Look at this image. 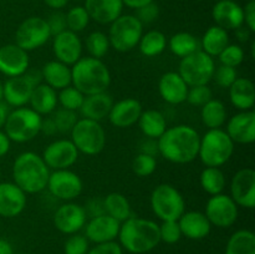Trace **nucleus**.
Here are the masks:
<instances>
[{
	"label": "nucleus",
	"instance_id": "a878e982",
	"mask_svg": "<svg viewBox=\"0 0 255 254\" xmlns=\"http://www.w3.org/2000/svg\"><path fill=\"white\" fill-rule=\"evenodd\" d=\"M84 7L90 19L99 24H111L121 16L124 2L122 0H86Z\"/></svg>",
	"mask_w": 255,
	"mask_h": 254
},
{
	"label": "nucleus",
	"instance_id": "052dcab7",
	"mask_svg": "<svg viewBox=\"0 0 255 254\" xmlns=\"http://www.w3.org/2000/svg\"><path fill=\"white\" fill-rule=\"evenodd\" d=\"M44 1L51 9H61V7L66 6L69 0H44Z\"/></svg>",
	"mask_w": 255,
	"mask_h": 254
},
{
	"label": "nucleus",
	"instance_id": "49530a36",
	"mask_svg": "<svg viewBox=\"0 0 255 254\" xmlns=\"http://www.w3.org/2000/svg\"><path fill=\"white\" fill-rule=\"evenodd\" d=\"M213 94L208 85H199V86H192L188 89V94H187V100L189 104L193 106L202 107L211 101Z\"/></svg>",
	"mask_w": 255,
	"mask_h": 254
},
{
	"label": "nucleus",
	"instance_id": "c85d7f7f",
	"mask_svg": "<svg viewBox=\"0 0 255 254\" xmlns=\"http://www.w3.org/2000/svg\"><path fill=\"white\" fill-rule=\"evenodd\" d=\"M229 100L236 109L241 111L253 110L255 105V87L252 80L237 77L229 87Z\"/></svg>",
	"mask_w": 255,
	"mask_h": 254
},
{
	"label": "nucleus",
	"instance_id": "4be33fe9",
	"mask_svg": "<svg viewBox=\"0 0 255 254\" xmlns=\"http://www.w3.org/2000/svg\"><path fill=\"white\" fill-rule=\"evenodd\" d=\"M26 207V193L14 182L0 183V216L12 218Z\"/></svg>",
	"mask_w": 255,
	"mask_h": 254
},
{
	"label": "nucleus",
	"instance_id": "6e6d98bb",
	"mask_svg": "<svg viewBox=\"0 0 255 254\" xmlns=\"http://www.w3.org/2000/svg\"><path fill=\"white\" fill-rule=\"evenodd\" d=\"M40 132H44V133L49 134V136H52L57 132L56 126H55L54 121H52L51 117H47L46 120H42L41 121V129Z\"/></svg>",
	"mask_w": 255,
	"mask_h": 254
},
{
	"label": "nucleus",
	"instance_id": "f03ea898",
	"mask_svg": "<svg viewBox=\"0 0 255 254\" xmlns=\"http://www.w3.org/2000/svg\"><path fill=\"white\" fill-rule=\"evenodd\" d=\"M119 239L121 246L129 253H147L156 248L161 242L159 226L149 219L129 217L121 223Z\"/></svg>",
	"mask_w": 255,
	"mask_h": 254
},
{
	"label": "nucleus",
	"instance_id": "7ed1b4c3",
	"mask_svg": "<svg viewBox=\"0 0 255 254\" xmlns=\"http://www.w3.org/2000/svg\"><path fill=\"white\" fill-rule=\"evenodd\" d=\"M50 169L41 156L35 152H22L12 164V179L25 193L44 191L49 181Z\"/></svg>",
	"mask_w": 255,
	"mask_h": 254
},
{
	"label": "nucleus",
	"instance_id": "6e6552de",
	"mask_svg": "<svg viewBox=\"0 0 255 254\" xmlns=\"http://www.w3.org/2000/svg\"><path fill=\"white\" fill-rule=\"evenodd\" d=\"M151 208L162 222L178 221L186 212V202L176 187L162 183L152 191Z\"/></svg>",
	"mask_w": 255,
	"mask_h": 254
},
{
	"label": "nucleus",
	"instance_id": "cd10ccee",
	"mask_svg": "<svg viewBox=\"0 0 255 254\" xmlns=\"http://www.w3.org/2000/svg\"><path fill=\"white\" fill-rule=\"evenodd\" d=\"M114 104V99L107 92L87 95V96H85L80 111H81L84 119L100 122L101 120L109 117V114Z\"/></svg>",
	"mask_w": 255,
	"mask_h": 254
},
{
	"label": "nucleus",
	"instance_id": "72a5a7b5",
	"mask_svg": "<svg viewBox=\"0 0 255 254\" xmlns=\"http://www.w3.org/2000/svg\"><path fill=\"white\" fill-rule=\"evenodd\" d=\"M102 202H104L105 213L119 221L120 223L132 217L131 204L124 194L119 192H112L107 194Z\"/></svg>",
	"mask_w": 255,
	"mask_h": 254
},
{
	"label": "nucleus",
	"instance_id": "c03bdc74",
	"mask_svg": "<svg viewBox=\"0 0 255 254\" xmlns=\"http://www.w3.org/2000/svg\"><path fill=\"white\" fill-rule=\"evenodd\" d=\"M157 161L154 156L147 153H139L132 162V169L138 177H148L156 171Z\"/></svg>",
	"mask_w": 255,
	"mask_h": 254
},
{
	"label": "nucleus",
	"instance_id": "0e129e2a",
	"mask_svg": "<svg viewBox=\"0 0 255 254\" xmlns=\"http://www.w3.org/2000/svg\"><path fill=\"white\" fill-rule=\"evenodd\" d=\"M0 101H2V84L0 81Z\"/></svg>",
	"mask_w": 255,
	"mask_h": 254
},
{
	"label": "nucleus",
	"instance_id": "aec40b11",
	"mask_svg": "<svg viewBox=\"0 0 255 254\" xmlns=\"http://www.w3.org/2000/svg\"><path fill=\"white\" fill-rule=\"evenodd\" d=\"M226 132L234 143L251 144L255 141V112L241 111L227 122Z\"/></svg>",
	"mask_w": 255,
	"mask_h": 254
},
{
	"label": "nucleus",
	"instance_id": "9b49d317",
	"mask_svg": "<svg viewBox=\"0 0 255 254\" xmlns=\"http://www.w3.org/2000/svg\"><path fill=\"white\" fill-rule=\"evenodd\" d=\"M41 72L26 71L21 76L9 77L2 84V99L9 106L24 107L36 85L41 84Z\"/></svg>",
	"mask_w": 255,
	"mask_h": 254
},
{
	"label": "nucleus",
	"instance_id": "c9c22d12",
	"mask_svg": "<svg viewBox=\"0 0 255 254\" xmlns=\"http://www.w3.org/2000/svg\"><path fill=\"white\" fill-rule=\"evenodd\" d=\"M226 254H255V234L247 229L237 231L227 243Z\"/></svg>",
	"mask_w": 255,
	"mask_h": 254
},
{
	"label": "nucleus",
	"instance_id": "e433bc0d",
	"mask_svg": "<svg viewBox=\"0 0 255 254\" xmlns=\"http://www.w3.org/2000/svg\"><path fill=\"white\" fill-rule=\"evenodd\" d=\"M168 46L176 56L183 59V57L201 50V42L194 35L189 34V32H177L169 39Z\"/></svg>",
	"mask_w": 255,
	"mask_h": 254
},
{
	"label": "nucleus",
	"instance_id": "5701e85b",
	"mask_svg": "<svg viewBox=\"0 0 255 254\" xmlns=\"http://www.w3.org/2000/svg\"><path fill=\"white\" fill-rule=\"evenodd\" d=\"M142 105L136 99H124L115 102L109 114L111 125L119 128H127L137 124L142 114Z\"/></svg>",
	"mask_w": 255,
	"mask_h": 254
},
{
	"label": "nucleus",
	"instance_id": "79ce46f5",
	"mask_svg": "<svg viewBox=\"0 0 255 254\" xmlns=\"http://www.w3.org/2000/svg\"><path fill=\"white\" fill-rule=\"evenodd\" d=\"M65 15H66L67 30H70V31L76 32L77 34V32L86 29V26L89 25L90 16L84 6L72 7Z\"/></svg>",
	"mask_w": 255,
	"mask_h": 254
},
{
	"label": "nucleus",
	"instance_id": "7c9ffc66",
	"mask_svg": "<svg viewBox=\"0 0 255 254\" xmlns=\"http://www.w3.org/2000/svg\"><path fill=\"white\" fill-rule=\"evenodd\" d=\"M40 72L45 84L54 90H62L71 85V67L57 60L46 62Z\"/></svg>",
	"mask_w": 255,
	"mask_h": 254
},
{
	"label": "nucleus",
	"instance_id": "bf43d9fd",
	"mask_svg": "<svg viewBox=\"0 0 255 254\" xmlns=\"http://www.w3.org/2000/svg\"><path fill=\"white\" fill-rule=\"evenodd\" d=\"M9 114V105L6 102L0 101V128H2L5 126V122H6Z\"/></svg>",
	"mask_w": 255,
	"mask_h": 254
},
{
	"label": "nucleus",
	"instance_id": "ddd939ff",
	"mask_svg": "<svg viewBox=\"0 0 255 254\" xmlns=\"http://www.w3.org/2000/svg\"><path fill=\"white\" fill-rule=\"evenodd\" d=\"M204 214L212 226L229 228L238 219V206L228 194H216L207 202Z\"/></svg>",
	"mask_w": 255,
	"mask_h": 254
},
{
	"label": "nucleus",
	"instance_id": "f704fd0d",
	"mask_svg": "<svg viewBox=\"0 0 255 254\" xmlns=\"http://www.w3.org/2000/svg\"><path fill=\"white\" fill-rule=\"evenodd\" d=\"M201 117L202 122L209 129L222 128V126L228 120V115H227V109L224 104L221 100L214 99H212L204 106H202Z\"/></svg>",
	"mask_w": 255,
	"mask_h": 254
},
{
	"label": "nucleus",
	"instance_id": "473e14b6",
	"mask_svg": "<svg viewBox=\"0 0 255 254\" xmlns=\"http://www.w3.org/2000/svg\"><path fill=\"white\" fill-rule=\"evenodd\" d=\"M202 51L206 52L211 57H216L228 46L229 35L227 30L223 27L214 25L211 26L206 32L201 41Z\"/></svg>",
	"mask_w": 255,
	"mask_h": 254
},
{
	"label": "nucleus",
	"instance_id": "2eb2a0df",
	"mask_svg": "<svg viewBox=\"0 0 255 254\" xmlns=\"http://www.w3.org/2000/svg\"><path fill=\"white\" fill-rule=\"evenodd\" d=\"M42 159L49 169H69L76 163L79 158V151L71 139H56L47 144L42 152Z\"/></svg>",
	"mask_w": 255,
	"mask_h": 254
},
{
	"label": "nucleus",
	"instance_id": "4c0bfd02",
	"mask_svg": "<svg viewBox=\"0 0 255 254\" xmlns=\"http://www.w3.org/2000/svg\"><path fill=\"white\" fill-rule=\"evenodd\" d=\"M139 51L147 57H154L161 55L167 47V39L163 32L158 30H151L142 35L138 42Z\"/></svg>",
	"mask_w": 255,
	"mask_h": 254
},
{
	"label": "nucleus",
	"instance_id": "c756f323",
	"mask_svg": "<svg viewBox=\"0 0 255 254\" xmlns=\"http://www.w3.org/2000/svg\"><path fill=\"white\" fill-rule=\"evenodd\" d=\"M30 109L39 115H50L56 110L57 94L56 90L46 84H39L34 87L29 100Z\"/></svg>",
	"mask_w": 255,
	"mask_h": 254
},
{
	"label": "nucleus",
	"instance_id": "13d9d810",
	"mask_svg": "<svg viewBox=\"0 0 255 254\" xmlns=\"http://www.w3.org/2000/svg\"><path fill=\"white\" fill-rule=\"evenodd\" d=\"M124 5L131 7V9H139V7L144 6L147 4H151L153 2V0H122Z\"/></svg>",
	"mask_w": 255,
	"mask_h": 254
},
{
	"label": "nucleus",
	"instance_id": "5fc2aeb1",
	"mask_svg": "<svg viewBox=\"0 0 255 254\" xmlns=\"http://www.w3.org/2000/svg\"><path fill=\"white\" fill-rule=\"evenodd\" d=\"M244 10V22L252 32L255 31V1L251 0Z\"/></svg>",
	"mask_w": 255,
	"mask_h": 254
},
{
	"label": "nucleus",
	"instance_id": "774afa93",
	"mask_svg": "<svg viewBox=\"0 0 255 254\" xmlns=\"http://www.w3.org/2000/svg\"><path fill=\"white\" fill-rule=\"evenodd\" d=\"M249 1H251V0H249Z\"/></svg>",
	"mask_w": 255,
	"mask_h": 254
},
{
	"label": "nucleus",
	"instance_id": "1a4fd4ad",
	"mask_svg": "<svg viewBox=\"0 0 255 254\" xmlns=\"http://www.w3.org/2000/svg\"><path fill=\"white\" fill-rule=\"evenodd\" d=\"M143 35V25L134 15H121L111 22L109 40L116 51L127 52L138 45Z\"/></svg>",
	"mask_w": 255,
	"mask_h": 254
},
{
	"label": "nucleus",
	"instance_id": "dca6fc26",
	"mask_svg": "<svg viewBox=\"0 0 255 254\" xmlns=\"http://www.w3.org/2000/svg\"><path fill=\"white\" fill-rule=\"evenodd\" d=\"M231 197L238 207L253 209L255 206V171L239 169L231 182Z\"/></svg>",
	"mask_w": 255,
	"mask_h": 254
},
{
	"label": "nucleus",
	"instance_id": "f3484780",
	"mask_svg": "<svg viewBox=\"0 0 255 254\" xmlns=\"http://www.w3.org/2000/svg\"><path fill=\"white\" fill-rule=\"evenodd\" d=\"M86 209L76 203H65L56 209L54 224L64 234H75L86 224Z\"/></svg>",
	"mask_w": 255,
	"mask_h": 254
},
{
	"label": "nucleus",
	"instance_id": "4d7b16f0",
	"mask_svg": "<svg viewBox=\"0 0 255 254\" xmlns=\"http://www.w3.org/2000/svg\"><path fill=\"white\" fill-rule=\"evenodd\" d=\"M10 142L11 141H10L9 137L5 134V132L0 131V158H1V157H4L5 154L9 152Z\"/></svg>",
	"mask_w": 255,
	"mask_h": 254
},
{
	"label": "nucleus",
	"instance_id": "f8f14e48",
	"mask_svg": "<svg viewBox=\"0 0 255 254\" xmlns=\"http://www.w3.org/2000/svg\"><path fill=\"white\" fill-rule=\"evenodd\" d=\"M51 37L46 20L39 16L27 17L15 32V44L25 51H32L46 44Z\"/></svg>",
	"mask_w": 255,
	"mask_h": 254
},
{
	"label": "nucleus",
	"instance_id": "f257e3e1",
	"mask_svg": "<svg viewBox=\"0 0 255 254\" xmlns=\"http://www.w3.org/2000/svg\"><path fill=\"white\" fill-rule=\"evenodd\" d=\"M201 136L187 125L169 127L157 139L158 153L172 163H189L198 157Z\"/></svg>",
	"mask_w": 255,
	"mask_h": 254
},
{
	"label": "nucleus",
	"instance_id": "a18cd8bd",
	"mask_svg": "<svg viewBox=\"0 0 255 254\" xmlns=\"http://www.w3.org/2000/svg\"><path fill=\"white\" fill-rule=\"evenodd\" d=\"M221 65L231 67H238L244 61V50L241 45L228 44V46L218 55Z\"/></svg>",
	"mask_w": 255,
	"mask_h": 254
},
{
	"label": "nucleus",
	"instance_id": "864d4df0",
	"mask_svg": "<svg viewBox=\"0 0 255 254\" xmlns=\"http://www.w3.org/2000/svg\"><path fill=\"white\" fill-rule=\"evenodd\" d=\"M86 254H122V248L116 242H107L96 244V247L90 249Z\"/></svg>",
	"mask_w": 255,
	"mask_h": 254
},
{
	"label": "nucleus",
	"instance_id": "b1692460",
	"mask_svg": "<svg viewBox=\"0 0 255 254\" xmlns=\"http://www.w3.org/2000/svg\"><path fill=\"white\" fill-rule=\"evenodd\" d=\"M212 16L218 26L224 30H237L244 24V10L232 0H221L212 10Z\"/></svg>",
	"mask_w": 255,
	"mask_h": 254
},
{
	"label": "nucleus",
	"instance_id": "0eeeda50",
	"mask_svg": "<svg viewBox=\"0 0 255 254\" xmlns=\"http://www.w3.org/2000/svg\"><path fill=\"white\" fill-rule=\"evenodd\" d=\"M70 133L77 151L86 156H96L106 146V132L101 124L94 120H77Z\"/></svg>",
	"mask_w": 255,
	"mask_h": 254
},
{
	"label": "nucleus",
	"instance_id": "20e7f679",
	"mask_svg": "<svg viewBox=\"0 0 255 254\" xmlns=\"http://www.w3.org/2000/svg\"><path fill=\"white\" fill-rule=\"evenodd\" d=\"M71 84L85 96L106 92L111 84V72L102 60L81 57L71 67Z\"/></svg>",
	"mask_w": 255,
	"mask_h": 254
},
{
	"label": "nucleus",
	"instance_id": "338daca9",
	"mask_svg": "<svg viewBox=\"0 0 255 254\" xmlns=\"http://www.w3.org/2000/svg\"><path fill=\"white\" fill-rule=\"evenodd\" d=\"M20 254H25V253H20Z\"/></svg>",
	"mask_w": 255,
	"mask_h": 254
},
{
	"label": "nucleus",
	"instance_id": "603ef678",
	"mask_svg": "<svg viewBox=\"0 0 255 254\" xmlns=\"http://www.w3.org/2000/svg\"><path fill=\"white\" fill-rule=\"evenodd\" d=\"M158 14H159L158 6H157L154 2H151V4H147L144 5V6L137 9V15H134V16L142 22V25H143V24H151V22H153L154 20L158 17Z\"/></svg>",
	"mask_w": 255,
	"mask_h": 254
},
{
	"label": "nucleus",
	"instance_id": "3c124183",
	"mask_svg": "<svg viewBox=\"0 0 255 254\" xmlns=\"http://www.w3.org/2000/svg\"><path fill=\"white\" fill-rule=\"evenodd\" d=\"M47 25H49L50 34L51 36H56V35L61 34L62 31L67 30L66 25V15L62 14V12H54V14L50 15L49 19L46 20Z\"/></svg>",
	"mask_w": 255,
	"mask_h": 254
},
{
	"label": "nucleus",
	"instance_id": "e2e57ef3",
	"mask_svg": "<svg viewBox=\"0 0 255 254\" xmlns=\"http://www.w3.org/2000/svg\"><path fill=\"white\" fill-rule=\"evenodd\" d=\"M251 30L249 29H243V26H241L239 29H237V34H238L239 39L242 40V41H247V40L249 39V36H251Z\"/></svg>",
	"mask_w": 255,
	"mask_h": 254
},
{
	"label": "nucleus",
	"instance_id": "39448f33",
	"mask_svg": "<svg viewBox=\"0 0 255 254\" xmlns=\"http://www.w3.org/2000/svg\"><path fill=\"white\" fill-rule=\"evenodd\" d=\"M234 144L224 129H209L201 137L198 157L206 167H221L233 156Z\"/></svg>",
	"mask_w": 255,
	"mask_h": 254
},
{
	"label": "nucleus",
	"instance_id": "de8ad7c7",
	"mask_svg": "<svg viewBox=\"0 0 255 254\" xmlns=\"http://www.w3.org/2000/svg\"><path fill=\"white\" fill-rule=\"evenodd\" d=\"M182 232L178 221H164L159 226V238L167 244H174L181 239Z\"/></svg>",
	"mask_w": 255,
	"mask_h": 254
},
{
	"label": "nucleus",
	"instance_id": "a19ab883",
	"mask_svg": "<svg viewBox=\"0 0 255 254\" xmlns=\"http://www.w3.org/2000/svg\"><path fill=\"white\" fill-rule=\"evenodd\" d=\"M84 99L85 95L71 85L60 90V94L57 95V101L61 105L62 109L71 110V111H77L81 109Z\"/></svg>",
	"mask_w": 255,
	"mask_h": 254
},
{
	"label": "nucleus",
	"instance_id": "8fccbe9b",
	"mask_svg": "<svg viewBox=\"0 0 255 254\" xmlns=\"http://www.w3.org/2000/svg\"><path fill=\"white\" fill-rule=\"evenodd\" d=\"M65 254H86L89 252V239L81 234H71L64 247Z\"/></svg>",
	"mask_w": 255,
	"mask_h": 254
},
{
	"label": "nucleus",
	"instance_id": "58836bf2",
	"mask_svg": "<svg viewBox=\"0 0 255 254\" xmlns=\"http://www.w3.org/2000/svg\"><path fill=\"white\" fill-rule=\"evenodd\" d=\"M199 182L203 191L211 196L221 194L226 188L227 183L226 176L219 167H206L202 171Z\"/></svg>",
	"mask_w": 255,
	"mask_h": 254
},
{
	"label": "nucleus",
	"instance_id": "37998d69",
	"mask_svg": "<svg viewBox=\"0 0 255 254\" xmlns=\"http://www.w3.org/2000/svg\"><path fill=\"white\" fill-rule=\"evenodd\" d=\"M51 119L52 121H54L55 126H56L57 132H61V133L71 132L75 124H76L77 120H79L77 119V115L75 114V111L66 109L55 110L51 115Z\"/></svg>",
	"mask_w": 255,
	"mask_h": 254
},
{
	"label": "nucleus",
	"instance_id": "a211bd4d",
	"mask_svg": "<svg viewBox=\"0 0 255 254\" xmlns=\"http://www.w3.org/2000/svg\"><path fill=\"white\" fill-rule=\"evenodd\" d=\"M27 51L16 44H6L0 47V72L7 77L21 76L29 70Z\"/></svg>",
	"mask_w": 255,
	"mask_h": 254
},
{
	"label": "nucleus",
	"instance_id": "2f4dec72",
	"mask_svg": "<svg viewBox=\"0 0 255 254\" xmlns=\"http://www.w3.org/2000/svg\"><path fill=\"white\" fill-rule=\"evenodd\" d=\"M138 126L142 133L151 139H158L167 129L166 117L157 110H146L142 111L138 119Z\"/></svg>",
	"mask_w": 255,
	"mask_h": 254
},
{
	"label": "nucleus",
	"instance_id": "bb28decb",
	"mask_svg": "<svg viewBox=\"0 0 255 254\" xmlns=\"http://www.w3.org/2000/svg\"><path fill=\"white\" fill-rule=\"evenodd\" d=\"M179 228H181L182 236L189 239H203L211 233L212 224L206 217V214L198 211L184 212L178 219Z\"/></svg>",
	"mask_w": 255,
	"mask_h": 254
},
{
	"label": "nucleus",
	"instance_id": "9d476101",
	"mask_svg": "<svg viewBox=\"0 0 255 254\" xmlns=\"http://www.w3.org/2000/svg\"><path fill=\"white\" fill-rule=\"evenodd\" d=\"M216 64L213 57L198 50L188 56L183 57L179 62L178 74L189 87L208 85L213 79Z\"/></svg>",
	"mask_w": 255,
	"mask_h": 254
},
{
	"label": "nucleus",
	"instance_id": "412c9836",
	"mask_svg": "<svg viewBox=\"0 0 255 254\" xmlns=\"http://www.w3.org/2000/svg\"><path fill=\"white\" fill-rule=\"evenodd\" d=\"M120 227L121 223L106 213L92 217L86 224V238L96 244L114 242L119 237Z\"/></svg>",
	"mask_w": 255,
	"mask_h": 254
},
{
	"label": "nucleus",
	"instance_id": "423d86ee",
	"mask_svg": "<svg viewBox=\"0 0 255 254\" xmlns=\"http://www.w3.org/2000/svg\"><path fill=\"white\" fill-rule=\"evenodd\" d=\"M41 121V115L30 107H17L7 116L4 126L5 134L10 141L25 143L40 133Z\"/></svg>",
	"mask_w": 255,
	"mask_h": 254
},
{
	"label": "nucleus",
	"instance_id": "680f3d73",
	"mask_svg": "<svg viewBox=\"0 0 255 254\" xmlns=\"http://www.w3.org/2000/svg\"><path fill=\"white\" fill-rule=\"evenodd\" d=\"M0 254H14L11 244L6 239L0 238Z\"/></svg>",
	"mask_w": 255,
	"mask_h": 254
},
{
	"label": "nucleus",
	"instance_id": "09e8293b",
	"mask_svg": "<svg viewBox=\"0 0 255 254\" xmlns=\"http://www.w3.org/2000/svg\"><path fill=\"white\" fill-rule=\"evenodd\" d=\"M237 77H238L237 70L234 67L226 66V65H221V66L217 67L213 74L216 84L223 89H229L231 85L237 80Z\"/></svg>",
	"mask_w": 255,
	"mask_h": 254
},
{
	"label": "nucleus",
	"instance_id": "ea45409f",
	"mask_svg": "<svg viewBox=\"0 0 255 254\" xmlns=\"http://www.w3.org/2000/svg\"><path fill=\"white\" fill-rule=\"evenodd\" d=\"M110 47H111V45H110L109 36L105 32L94 31L87 36L86 49L91 57L101 60L102 57L106 56Z\"/></svg>",
	"mask_w": 255,
	"mask_h": 254
},
{
	"label": "nucleus",
	"instance_id": "393cba45",
	"mask_svg": "<svg viewBox=\"0 0 255 254\" xmlns=\"http://www.w3.org/2000/svg\"><path fill=\"white\" fill-rule=\"evenodd\" d=\"M189 86L184 82L178 72L169 71L161 76L158 82V91L162 99L171 105L183 104L187 100Z\"/></svg>",
	"mask_w": 255,
	"mask_h": 254
},
{
	"label": "nucleus",
	"instance_id": "4468645a",
	"mask_svg": "<svg viewBox=\"0 0 255 254\" xmlns=\"http://www.w3.org/2000/svg\"><path fill=\"white\" fill-rule=\"evenodd\" d=\"M46 188L61 201H72L81 194L84 184L80 176L70 169H57L50 173Z\"/></svg>",
	"mask_w": 255,
	"mask_h": 254
},
{
	"label": "nucleus",
	"instance_id": "6ab92c4d",
	"mask_svg": "<svg viewBox=\"0 0 255 254\" xmlns=\"http://www.w3.org/2000/svg\"><path fill=\"white\" fill-rule=\"evenodd\" d=\"M52 50L57 61L72 66L82 57V42L76 32L65 30L54 36Z\"/></svg>",
	"mask_w": 255,
	"mask_h": 254
},
{
	"label": "nucleus",
	"instance_id": "69168bd1",
	"mask_svg": "<svg viewBox=\"0 0 255 254\" xmlns=\"http://www.w3.org/2000/svg\"><path fill=\"white\" fill-rule=\"evenodd\" d=\"M0 177H1V171H0Z\"/></svg>",
	"mask_w": 255,
	"mask_h": 254
}]
</instances>
